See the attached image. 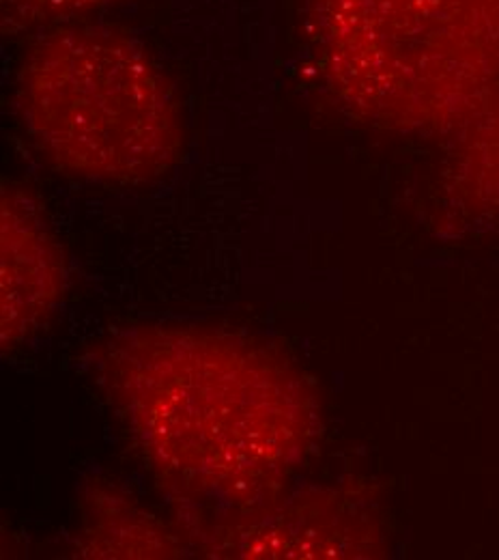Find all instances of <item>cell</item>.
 Masks as SVG:
<instances>
[{
    "label": "cell",
    "mask_w": 499,
    "mask_h": 560,
    "mask_svg": "<svg viewBox=\"0 0 499 560\" xmlns=\"http://www.w3.org/2000/svg\"><path fill=\"white\" fill-rule=\"evenodd\" d=\"M115 390L159 468L199 491H239L299 457L310 410L295 373L270 353L207 332L130 341Z\"/></svg>",
    "instance_id": "cell-1"
},
{
    "label": "cell",
    "mask_w": 499,
    "mask_h": 560,
    "mask_svg": "<svg viewBox=\"0 0 499 560\" xmlns=\"http://www.w3.org/2000/svg\"><path fill=\"white\" fill-rule=\"evenodd\" d=\"M332 89L375 124L435 132L476 121L499 91V0H308Z\"/></svg>",
    "instance_id": "cell-2"
},
{
    "label": "cell",
    "mask_w": 499,
    "mask_h": 560,
    "mask_svg": "<svg viewBox=\"0 0 499 560\" xmlns=\"http://www.w3.org/2000/svg\"><path fill=\"white\" fill-rule=\"evenodd\" d=\"M17 106L37 149L78 177L151 182L181 153L170 82L143 44L115 28L44 31L24 57Z\"/></svg>",
    "instance_id": "cell-3"
},
{
    "label": "cell",
    "mask_w": 499,
    "mask_h": 560,
    "mask_svg": "<svg viewBox=\"0 0 499 560\" xmlns=\"http://www.w3.org/2000/svg\"><path fill=\"white\" fill-rule=\"evenodd\" d=\"M2 346L41 330L63 295V259L37 206L17 190L2 192Z\"/></svg>",
    "instance_id": "cell-4"
},
{
    "label": "cell",
    "mask_w": 499,
    "mask_h": 560,
    "mask_svg": "<svg viewBox=\"0 0 499 560\" xmlns=\"http://www.w3.org/2000/svg\"><path fill=\"white\" fill-rule=\"evenodd\" d=\"M476 121L480 124L463 153V177L474 197L499 211V106L496 102Z\"/></svg>",
    "instance_id": "cell-5"
},
{
    "label": "cell",
    "mask_w": 499,
    "mask_h": 560,
    "mask_svg": "<svg viewBox=\"0 0 499 560\" xmlns=\"http://www.w3.org/2000/svg\"><path fill=\"white\" fill-rule=\"evenodd\" d=\"M115 0H2V31L44 33Z\"/></svg>",
    "instance_id": "cell-6"
}]
</instances>
